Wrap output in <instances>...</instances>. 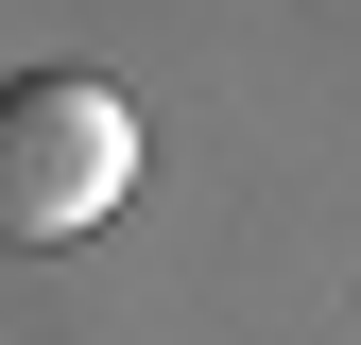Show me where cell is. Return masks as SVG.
Instances as JSON below:
<instances>
[{
	"instance_id": "cell-1",
	"label": "cell",
	"mask_w": 361,
	"mask_h": 345,
	"mask_svg": "<svg viewBox=\"0 0 361 345\" xmlns=\"http://www.w3.org/2000/svg\"><path fill=\"white\" fill-rule=\"evenodd\" d=\"M138 190V104L104 69H18L0 86V242H86Z\"/></svg>"
}]
</instances>
